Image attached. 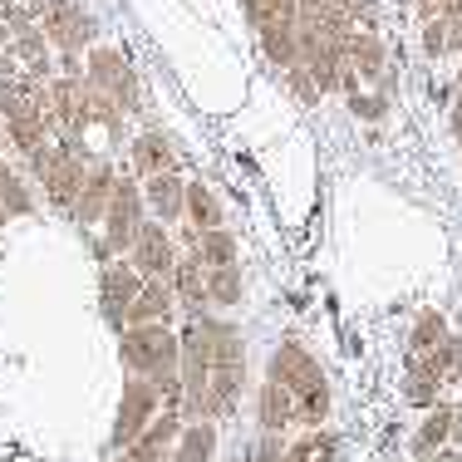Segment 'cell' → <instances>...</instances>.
<instances>
[{
	"label": "cell",
	"mask_w": 462,
	"mask_h": 462,
	"mask_svg": "<svg viewBox=\"0 0 462 462\" xmlns=\"http://www.w3.org/2000/svg\"><path fill=\"white\" fill-rule=\"evenodd\" d=\"M178 355H182V339H178V329H172L168 320L124 325V329H118V359H124V369L152 379L162 393H168V399H182Z\"/></svg>",
	"instance_id": "1"
},
{
	"label": "cell",
	"mask_w": 462,
	"mask_h": 462,
	"mask_svg": "<svg viewBox=\"0 0 462 462\" xmlns=\"http://www.w3.org/2000/svg\"><path fill=\"white\" fill-rule=\"evenodd\" d=\"M212 335V383H207V413L202 418H226L236 413L241 393H246V335L241 325L222 320V315H207L197 310Z\"/></svg>",
	"instance_id": "2"
},
{
	"label": "cell",
	"mask_w": 462,
	"mask_h": 462,
	"mask_svg": "<svg viewBox=\"0 0 462 462\" xmlns=\"http://www.w3.org/2000/svg\"><path fill=\"white\" fill-rule=\"evenodd\" d=\"M0 124H5V143L30 152L40 143H50V108H45V84L30 74V79H0Z\"/></svg>",
	"instance_id": "3"
},
{
	"label": "cell",
	"mask_w": 462,
	"mask_h": 462,
	"mask_svg": "<svg viewBox=\"0 0 462 462\" xmlns=\"http://www.w3.org/2000/svg\"><path fill=\"white\" fill-rule=\"evenodd\" d=\"M89 148L84 138H60V143H40L30 152V168H35V182L45 187V202L54 212H69L74 197L84 187V172H89Z\"/></svg>",
	"instance_id": "4"
},
{
	"label": "cell",
	"mask_w": 462,
	"mask_h": 462,
	"mask_svg": "<svg viewBox=\"0 0 462 462\" xmlns=\"http://www.w3.org/2000/svg\"><path fill=\"white\" fill-rule=\"evenodd\" d=\"M40 30H45V40L64 54V74H84L79 54L89 45H98L94 10H84L79 0H45V5H40Z\"/></svg>",
	"instance_id": "5"
},
{
	"label": "cell",
	"mask_w": 462,
	"mask_h": 462,
	"mask_svg": "<svg viewBox=\"0 0 462 462\" xmlns=\"http://www.w3.org/2000/svg\"><path fill=\"white\" fill-rule=\"evenodd\" d=\"M84 79H89L98 94L114 98L124 114H143V84H138V69L128 64L124 50L89 45V50H84Z\"/></svg>",
	"instance_id": "6"
},
{
	"label": "cell",
	"mask_w": 462,
	"mask_h": 462,
	"mask_svg": "<svg viewBox=\"0 0 462 462\" xmlns=\"http://www.w3.org/2000/svg\"><path fill=\"white\" fill-rule=\"evenodd\" d=\"M162 399H168V393H162L152 379L128 374V379H124V393H118V418H114V433H108V448H114V453H124L128 443H138L143 428H148L152 418L162 413Z\"/></svg>",
	"instance_id": "7"
},
{
	"label": "cell",
	"mask_w": 462,
	"mask_h": 462,
	"mask_svg": "<svg viewBox=\"0 0 462 462\" xmlns=\"http://www.w3.org/2000/svg\"><path fill=\"white\" fill-rule=\"evenodd\" d=\"M182 355H178V383H182V403L192 418L207 413V383H212V335H207L202 315L182 329Z\"/></svg>",
	"instance_id": "8"
},
{
	"label": "cell",
	"mask_w": 462,
	"mask_h": 462,
	"mask_svg": "<svg viewBox=\"0 0 462 462\" xmlns=\"http://www.w3.org/2000/svg\"><path fill=\"white\" fill-rule=\"evenodd\" d=\"M143 226V187L134 178H118L114 182V197H108L104 207V246H98V256H124L128 246H134Z\"/></svg>",
	"instance_id": "9"
},
{
	"label": "cell",
	"mask_w": 462,
	"mask_h": 462,
	"mask_svg": "<svg viewBox=\"0 0 462 462\" xmlns=\"http://www.w3.org/2000/svg\"><path fill=\"white\" fill-rule=\"evenodd\" d=\"M266 379H281L295 399H305V393H315V389H325V383H329L325 369H320V359H315L300 339H281L276 355H271V365H266Z\"/></svg>",
	"instance_id": "10"
},
{
	"label": "cell",
	"mask_w": 462,
	"mask_h": 462,
	"mask_svg": "<svg viewBox=\"0 0 462 462\" xmlns=\"http://www.w3.org/2000/svg\"><path fill=\"white\" fill-rule=\"evenodd\" d=\"M128 261H134V271L143 281H168L172 276V266H178V241H172V231L168 222H143L138 226V236H134V246L124 251Z\"/></svg>",
	"instance_id": "11"
},
{
	"label": "cell",
	"mask_w": 462,
	"mask_h": 462,
	"mask_svg": "<svg viewBox=\"0 0 462 462\" xmlns=\"http://www.w3.org/2000/svg\"><path fill=\"white\" fill-rule=\"evenodd\" d=\"M143 276L134 271V261H114L108 256V266L98 271V310H104V325L124 329L128 325V305H134Z\"/></svg>",
	"instance_id": "12"
},
{
	"label": "cell",
	"mask_w": 462,
	"mask_h": 462,
	"mask_svg": "<svg viewBox=\"0 0 462 462\" xmlns=\"http://www.w3.org/2000/svg\"><path fill=\"white\" fill-rule=\"evenodd\" d=\"M114 182H118L114 162H108V158H94L89 172H84L79 197H74V207H69V217H74V222H79L84 231L104 222V207H108V197H114Z\"/></svg>",
	"instance_id": "13"
},
{
	"label": "cell",
	"mask_w": 462,
	"mask_h": 462,
	"mask_svg": "<svg viewBox=\"0 0 462 462\" xmlns=\"http://www.w3.org/2000/svg\"><path fill=\"white\" fill-rule=\"evenodd\" d=\"M143 197H148V207H152L158 222H187V178L178 168L143 178Z\"/></svg>",
	"instance_id": "14"
},
{
	"label": "cell",
	"mask_w": 462,
	"mask_h": 462,
	"mask_svg": "<svg viewBox=\"0 0 462 462\" xmlns=\"http://www.w3.org/2000/svg\"><path fill=\"white\" fill-rule=\"evenodd\" d=\"M345 60H349V69H355V79H374V84H379L383 74H389V50H383L379 30H365V25L349 30V35H345Z\"/></svg>",
	"instance_id": "15"
},
{
	"label": "cell",
	"mask_w": 462,
	"mask_h": 462,
	"mask_svg": "<svg viewBox=\"0 0 462 462\" xmlns=\"http://www.w3.org/2000/svg\"><path fill=\"white\" fill-rule=\"evenodd\" d=\"M300 418H295V393L285 389L281 379H261L256 389V428L261 433H285V428H295Z\"/></svg>",
	"instance_id": "16"
},
{
	"label": "cell",
	"mask_w": 462,
	"mask_h": 462,
	"mask_svg": "<svg viewBox=\"0 0 462 462\" xmlns=\"http://www.w3.org/2000/svg\"><path fill=\"white\" fill-rule=\"evenodd\" d=\"M128 158H134L138 178H152V172L178 168V143H172V134H162V128H148V134H138L128 143Z\"/></svg>",
	"instance_id": "17"
},
{
	"label": "cell",
	"mask_w": 462,
	"mask_h": 462,
	"mask_svg": "<svg viewBox=\"0 0 462 462\" xmlns=\"http://www.w3.org/2000/svg\"><path fill=\"white\" fill-rule=\"evenodd\" d=\"M172 310H178V295H172V281H143L134 305H128V325H152V320H168L172 325Z\"/></svg>",
	"instance_id": "18"
},
{
	"label": "cell",
	"mask_w": 462,
	"mask_h": 462,
	"mask_svg": "<svg viewBox=\"0 0 462 462\" xmlns=\"http://www.w3.org/2000/svg\"><path fill=\"white\" fill-rule=\"evenodd\" d=\"M172 295H178V305L187 310H207V266L197 261V251H187L178 256V266H172Z\"/></svg>",
	"instance_id": "19"
},
{
	"label": "cell",
	"mask_w": 462,
	"mask_h": 462,
	"mask_svg": "<svg viewBox=\"0 0 462 462\" xmlns=\"http://www.w3.org/2000/svg\"><path fill=\"white\" fill-rule=\"evenodd\" d=\"M217 457V423L212 418H197L178 433L172 443V462H212Z\"/></svg>",
	"instance_id": "20"
},
{
	"label": "cell",
	"mask_w": 462,
	"mask_h": 462,
	"mask_svg": "<svg viewBox=\"0 0 462 462\" xmlns=\"http://www.w3.org/2000/svg\"><path fill=\"white\" fill-rule=\"evenodd\" d=\"M438 389H443V374H438V365H433L428 355H413L409 379H403V399L418 403V409H433V403H438Z\"/></svg>",
	"instance_id": "21"
},
{
	"label": "cell",
	"mask_w": 462,
	"mask_h": 462,
	"mask_svg": "<svg viewBox=\"0 0 462 462\" xmlns=\"http://www.w3.org/2000/svg\"><path fill=\"white\" fill-rule=\"evenodd\" d=\"M222 222H226V212H222V197H217L207 182L187 178V226L207 231V226H222Z\"/></svg>",
	"instance_id": "22"
},
{
	"label": "cell",
	"mask_w": 462,
	"mask_h": 462,
	"mask_svg": "<svg viewBox=\"0 0 462 462\" xmlns=\"http://www.w3.org/2000/svg\"><path fill=\"white\" fill-rule=\"evenodd\" d=\"M187 251H197V261H202V266H231V261H236V236H231L226 222H222V226L197 231V241Z\"/></svg>",
	"instance_id": "23"
},
{
	"label": "cell",
	"mask_w": 462,
	"mask_h": 462,
	"mask_svg": "<svg viewBox=\"0 0 462 462\" xmlns=\"http://www.w3.org/2000/svg\"><path fill=\"white\" fill-rule=\"evenodd\" d=\"M241 295H246V281H241V266L231 261V266H207V305H241Z\"/></svg>",
	"instance_id": "24"
},
{
	"label": "cell",
	"mask_w": 462,
	"mask_h": 462,
	"mask_svg": "<svg viewBox=\"0 0 462 462\" xmlns=\"http://www.w3.org/2000/svg\"><path fill=\"white\" fill-rule=\"evenodd\" d=\"M339 457V438L325 433V428H305L300 443H285L281 462H335Z\"/></svg>",
	"instance_id": "25"
},
{
	"label": "cell",
	"mask_w": 462,
	"mask_h": 462,
	"mask_svg": "<svg viewBox=\"0 0 462 462\" xmlns=\"http://www.w3.org/2000/svg\"><path fill=\"white\" fill-rule=\"evenodd\" d=\"M35 212V192L10 162H0V217H30Z\"/></svg>",
	"instance_id": "26"
},
{
	"label": "cell",
	"mask_w": 462,
	"mask_h": 462,
	"mask_svg": "<svg viewBox=\"0 0 462 462\" xmlns=\"http://www.w3.org/2000/svg\"><path fill=\"white\" fill-rule=\"evenodd\" d=\"M448 438H453V409H433L413 433V453L423 457V453H433V448H443Z\"/></svg>",
	"instance_id": "27"
},
{
	"label": "cell",
	"mask_w": 462,
	"mask_h": 462,
	"mask_svg": "<svg viewBox=\"0 0 462 462\" xmlns=\"http://www.w3.org/2000/svg\"><path fill=\"white\" fill-rule=\"evenodd\" d=\"M448 335V320L443 310H418V320L409 329V349L413 355H428V349H438V339Z\"/></svg>",
	"instance_id": "28"
},
{
	"label": "cell",
	"mask_w": 462,
	"mask_h": 462,
	"mask_svg": "<svg viewBox=\"0 0 462 462\" xmlns=\"http://www.w3.org/2000/svg\"><path fill=\"white\" fill-rule=\"evenodd\" d=\"M428 359L438 365L443 383H462V335H453V329H448V335L438 339V349H428Z\"/></svg>",
	"instance_id": "29"
},
{
	"label": "cell",
	"mask_w": 462,
	"mask_h": 462,
	"mask_svg": "<svg viewBox=\"0 0 462 462\" xmlns=\"http://www.w3.org/2000/svg\"><path fill=\"white\" fill-rule=\"evenodd\" d=\"M281 74H285V89H291L295 98H300L305 108H315V104H320V98H325V94H320V84L310 79V69H305L300 60H295V64H285Z\"/></svg>",
	"instance_id": "30"
},
{
	"label": "cell",
	"mask_w": 462,
	"mask_h": 462,
	"mask_svg": "<svg viewBox=\"0 0 462 462\" xmlns=\"http://www.w3.org/2000/svg\"><path fill=\"white\" fill-rule=\"evenodd\" d=\"M118 462H172V443H158V438L143 433L138 443H128L124 453H118Z\"/></svg>",
	"instance_id": "31"
},
{
	"label": "cell",
	"mask_w": 462,
	"mask_h": 462,
	"mask_svg": "<svg viewBox=\"0 0 462 462\" xmlns=\"http://www.w3.org/2000/svg\"><path fill=\"white\" fill-rule=\"evenodd\" d=\"M349 108H355V118L383 124V114H389V98H383V94H349Z\"/></svg>",
	"instance_id": "32"
},
{
	"label": "cell",
	"mask_w": 462,
	"mask_h": 462,
	"mask_svg": "<svg viewBox=\"0 0 462 462\" xmlns=\"http://www.w3.org/2000/svg\"><path fill=\"white\" fill-rule=\"evenodd\" d=\"M285 457V438L281 433H256V443H251L246 462H281Z\"/></svg>",
	"instance_id": "33"
},
{
	"label": "cell",
	"mask_w": 462,
	"mask_h": 462,
	"mask_svg": "<svg viewBox=\"0 0 462 462\" xmlns=\"http://www.w3.org/2000/svg\"><path fill=\"white\" fill-rule=\"evenodd\" d=\"M418 462H462V448H433V453H423V457H418Z\"/></svg>",
	"instance_id": "34"
},
{
	"label": "cell",
	"mask_w": 462,
	"mask_h": 462,
	"mask_svg": "<svg viewBox=\"0 0 462 462\" xmlns=\"http://www.w3.org/2000/svg\"><path fill=\"white\" fill-rule=\"evenodd\" d=\"M448 134H453V143H462V94H453V114H448Z\"/></svg>",
	"instance_id": "35"
},
{
	"label": "cell",
	"mask_w": 462,
	"mask_h": 462,
	"mask_svg": "<svg viewBox=\"0 0 462 462\" xmlns=\"http://www.w3.org/2000/svg\"><path fill=\"white\" fill-rule=\"evenodd\" d=\"M413 5H418V20H428V15H443L448 0H413Z\"/></svg>",
	"instance_id": "36"
},
{
	"label": "cell",
	"mask_w": 462,
	"mask_h": 462,
	"mask_svg": "<svg viewBox=\"0 0 462 462\" xmlns=\"http://www.w3.org/2000/svg\"><path fill=\"white\" fill-rule=\"evenodd\" d=\"M448 443L462 448V409H453V438H448Z\"/></svg>",
	"instance_id": "37"
},
{
	"label": "cell",
	"mask_w": 462,
	"mask_h": 462,
	"mask_svg": "<svg viewBox=\"0 0 462 462\" xmlns=\"http://www.w3.org/2000/svg\"><path fill=\"white\" fill-rule=\"evenodd\" d=\"M241 10H246V20L256 25V15H261V0H241Z\"/></svg>",
	"instance_id": "38"
},
{
	"label": "cell",
	"mask_w": 462,
	"mask_h": 462,
	"mask_svg": "<svg viewBox=\"0 0 462 462\" xmlns=\"http://www.w3.org/2000/svg\"><path fill=\"white\" fill-rule=\"evenodd\" d=\"M0 143H5V124H0Z\"/></svg>",
	"instance_id": "39"
},
{
	"label": "cell",
	"mask_w": 462,
	"mask_h": 462,
	"mask_svg": "<svg viewBox=\"0 0 462 462\" xmlns=\"http://www.w3.org/2000/svg\"><path fill=\"white\" fill-rule=\"evenodd\" d=\"M399 5H413V0H399Z\"/></svg>",
	"instance_id": "40"
}]
</instances>
